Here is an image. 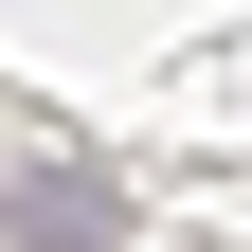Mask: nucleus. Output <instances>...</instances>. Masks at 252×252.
I'll return each instance as SVG.
<instances>
[{"label":"nucleus","mask_w":252,"mask_h":252,"mask_svg":"<svg viewBox=\"0 0 252 252\" xmlns=\"http://www.w3.org/2000/svg\"><path fill=\"white\" fill-rule=\"evenodd\" d=\"M0 234H18V252H108V234H126V180L18 144V162H0Z\"/></svg>","instance_id":"f257e3e1"}]
</instances>
